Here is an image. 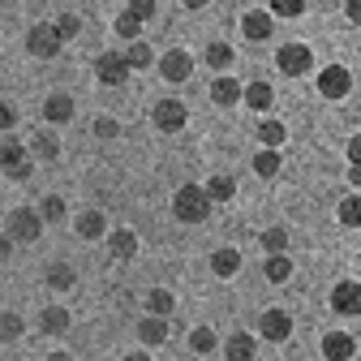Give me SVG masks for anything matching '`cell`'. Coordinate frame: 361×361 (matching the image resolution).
Wrapping results in <instances>:
<instances>
[{"label": "cell", "instance_id": "6da1fadb", "mask_svg": "<svg viewBox=\"0 0 361 361\" xmlns=\"http://www.w3.org/2000/svg\"><path fill=\"white\" fill-rule=\"evenodd\" d=\"M211 207H215V198L207 194V185H180L172 194V215L180 224H202L211 215Z\"/></svg>", "mask_w": 361, "mask_h": 361}, {"label": "cell", "instance_id": "7a4b0ae2", "mask_svg": "<svg viewBox=\"0 0 361 361\" xmlns=\"http://www.w3.org/2000/svg\"><path fill=\"white\" fill-rule=\"evenodd\" d=\"M61 43H65V35L56 30V22H39V26L26 35V48H30L35 56H43V61L56 56V52H61Z\"/></svg>", "mask_w": 361, "mask_h": 361}, {"label": "cell", "instance_id": "3957f363", "mask_svg": "<svg viewBox=\"0 0 361 361\" xmlns=\"http://www.w3.org/2000/svg\"><path fill=\"white\" fill-rule=\"evenodd\" d=\"M276 65H280V73L301 78V73H310V69H314V52L305 48V43H284V48L276 52Z\"/></svg>", "mask_w": 361, "mask_h": 361}, {"label": "cell", "instance_id": "277c9868", "mask_svg": "<svg viewBox=\"0 0 361 361\" xmlns=\"http://www.w3.org/2000/svg\"><path fill=\"white\" fill-rule=\"evenodd\" d=\"M258 336L271 340V344H284L293 336V314L288 310H267L262 319H258Z\"/></svg>", "mask_w": 361, "mask_h": 361}, {"label": "cell", "instance_id": "5b68a950", "mask_svg": "<svg viewBox=\"0 0 361 361\" xmlns=\"http://www.w3.org/2000/svg\"><path fill=\"white\" fill-rule=\"evenodd\" d=\"M331 310L344 314V319H357V314H361V284L357 280H340L331 288Z\"/></svg>", "mask_w": 361, "mask_h": 361}, {"label": "cell", "instance_id": "8992f818", "mask_svg": "<svg viewBox=\"0 0 361 361\" xmlns=\"http://www.w3.org/2000/svg\"><path fill=\"white\" fill-rule=\"evenodd\" d=\"M319 90H323V99H344L348 90H353V73L344 65H327L319 73Z\"/></svg>", "mask_w": 361, "mask_h": 361}, {"label": "cell", "instance_id": "52a82bcc", "mask_svg": "<svg viewBox=\"0 0 361 361\" xmlns=\"http://www.w3.org/2000/svg\"><path fill=\"white\" fill-rule=\"evenodd\" d=\"M129 61H125V52H104L99 61H95V78L104 82V86H121L125 78H129Z\"/></svg>", "mask_w": 361, "mask_h": 361}, {"label": "cell", "instance_id": "ba28073f", "mask_svg": "<svg viewBox=\"0 0 361 361\" xmlns=\"http://www.w3.org/2000/svg\"><path fill=\"white\" fill-rule=\"evenodd\" d=\"M151 116H155V125H159L164 133H176V129H185V121H190V112H185V104H180V99H159Z\"/></svg>", "mask_w": 361, "mask_h": 361}, {"label": "cell", "instance_id": "9c48e42d", "mask_svg": "<svg viewBox=\"0 0 361 361\" xmlns=\"http://www.w3.org/2000/svg\"><path fill=\"white\" fill-rule=\"evenodd\" d=\"M159 73H164L168 82H185V78L194 73V61H190V52H185V48H172V52H164V56H159Z\"/></svg>", "mask_w": 361, "mask_h": 361}, {"label": "cell", "instance_id": "30bf717a", "mask_svg": "<svg viewBox=\"0 0 361 361\" xmlns=\"http://www.w3.org/2000/svg\"><path fill=\"white\" fill-rule=\"evenodd\" d=\"M43 228V219L35 211H13L9 215V241H35Z\"/></svg>", "mask_w": 361, "mask_h": 361}, {"label": "cell", "instance_id": "8fae6325", "mask_svg": "<svg viewBox=\"0 0 361 361\" xmlns=\"http://www.w3.org/2000/svg\"><path fill=\"white\" fill-rule=\"evenodd\" d=\"M211 99H215L219 108H233V104H241V99H245V86H241L237 78L224 73V78H215V82H211Z\"/></svg>", "mask_w": 361, "mask_h": 361}, {"label": "cell", "instance_id": "7c38bea8", "mask_svg": "<svg viewBox=\"0 0 361 361\" xmlns=\"http://www.w3.org/2000/svg\"><path fill=\"white\" fill-rule=\"evenodd\" d=\"M271 30H276V13H245L241 18V35L250 39V43H262V39H271Z\"/></svg>", "mask_w": 361, "mask_h": 361}, {"label": "cell", "instance_id": "4fadbf2b", "mask_svg": "<svg viewBox=\"0 0 361 361\" xmlns=\"http://www.w3.org/2000/svg\"><path fill=\"white\" fill-rule=\"evenodd\" d=\"M353 353H357V340L348 331H327L323 336V357L327 361H348Z\"/></svg>", "mask_w": 361, "mask_h": 361}, {"label": "cell", "instance_id": "5bb4252c", "mask_svg": "<svg viewBox=\"0 0 361 361\" xmlns=\"http://www.w3.org/2000/svg\"><path fill=\"white\" fill-rule=\"evenodd\" d=\"M254 336H245V331H237V336H228V344H224V357L228 361H254Z\"/></svg>", "mask_w": 361, "mask_h": 361}, {"label": "cell", "instance_id": "9a60e30c", "mask_svg": "<svg viewBox=\"0 0 361 361\" xmlns=\"http://www.w3.org/2000/svg\"><path fill=\"white\" fill-rule=\"evenodd\" d=\"M0 164H5V172H9V176H26V172H30L26 151H22L18 142H5V151H0Z\"/></svg>", "mask_w": 361, "mask_h": 361}, {"label": "cell", "instance_id": "2e32d148", "mask_svg": "<svg viewBox=\"0 0 361 361\" xmlns=\"http://www.w3.org/2000/svg\"><path fill=\"white\" fill-rule=\"evenodd\" d=\"M211 271H215V276H224V280L237 276V271H241V254L237 250H215L211 254Z\"/></svg>", "mask_w": 361, "mask_h": 361}, {"label": "cell", "instance_id": "e0dca14e", "mask_svg": "<svg viewBox=\"0 0 361 361\" xmlns=\"http://www.w3.org/2000/svg\"><path fill=\"white\" fill-rule=\"evenodd\" d=\"M245 104H250L254 112H267L271 104H276V90H271L267 82H250V86H245Z\"/></svg>", "mask_w": 361, "mask_h": 361}, {"label": "cell", "instance_id": "ac0fdd59", "mask_svg": "<svg viewBox=\"0 0 361 361\" xmlns=\"http://www.w3.org/2000/svg\"><path fill=\"white\" fill-rule=\"evenodd\" d=\"M43 116H48L52 125H65V121H73V99H69V95H52L48 104H43Z\"/></svg>", "mask_w": 361, "mask_h": 361}, {"label": "cell", "instance_id": "d6986e66", "mask_svg": "<svg viewBox=\"0 0 361 361\" xmlns=\"http://www.w3.org/2000/svg\"><path fill=\"white\" fill-rule=\"evenodd\" d=\"M138 340H142V344H164V340H168V323L159 319V314H151V319L138 323Z\"/></svg>", "mask_w": 361, "mask_h": 361}, {"label": "cell", "instance_id": "ffe728a7", "mask_svg": "<svg viewBox=\"0 0 361 361\" xmlns=\"http://www.w3.org/2000/svg\"><path fill=\"white\" fill-rule=\"evenodd\" d=\"M262 271H267V280H271V284H284V280L293 276V258H288V254H271Z\"/></svg>", "mask_w": 361, "mask_h": 361}, {"label": "cell", "instance_id": "44dd1931", "mask_svg": "<svg viewBox=\"0 0 361 361\" xmlns=\"http://www.w3.org/2000/svg\"><path fill=\"white\" fill-rule=\"evenodd\" d=\"M284 138H288V129H284L280 121H262V125H258V142H262V147L280 151V142H284Z\"/></svg>", "mask_w": 361, "mask_h": 361}, {"label": "cell", "instance_id": "7402d4cb", "mask_svg": "<svg viewBox=\"0 0 361 361\" xmlns=\"http://www.w3.org/2000/svg\"><path fill=\"white\" fill-rule=\"evenodd\" d=\"M207 194H211L215 202H228V198L237 194V180H233L228 172H219V176H211V180H207Z\"/></svg>", "mask_w": 361, "mask_h": 361}, {"label": "cell", "instance_id": "603a6c76", "mask_svg": "<svg viewBox=\"0 0 361 361\" xmlns=\"http://www.w3.org/2000/svg\"><path fill=\"white\" fill-rule=\"evenodd\" d=\"M254 172H258V176H276V172H280V151L262 147V151L254 155Z\"/></svg>", "mask_w": 361, "mask_h": 361}, {"label": "cell", "instance_id": "cb8c5ba5", "mask_svg": "<svg viewBox=\"0 0 361 361\" xmlns=\"http://www.w3.org/2000/svg\"><path fill=\"white\" fill-rule=\"evenodd\" d=\"M112 254H116V258H133V254H138V237H133L129 228L112 233Z\"/></svg>", "mask_w": 361, "mask_h": 361}, {"label": "cell", "instance_id": "d4e9b609", "mask_svg": "<svg viewBox=\"0 0 361 361\" xmlns=\"http://www.w3.org/2000/svg\"><path fill=\"white\" fill-rule=\"evenodd\" d=\"M340 224H344V228H361V194L340 202Z\"/></svg>", "mask_w": 361, "mask_h": 361}, {"label": "cell", "instance_id": "484cf974", "mask_svg": "<svg viewBox=\"0 0 361 361\" xmlns=\"http://www.w3.org/2000/svg\"><path fill=\"white\" fill-rule=\"evenodd\" d=\"M78 233L82 237H104V215L99 211H82L78 215Z\"/></svg>", "mask_w": 361, "mask_h": 361}, {"label": "cell", "instance_id": "4316f807", "mask_svg": "<svg viewBox=\"0 0 361 361\" xmlns=\"http://www.w3.org/2000/svg\"><path fill=\"white\" fill-rule=\"evenodd\" d=\"M207 65L211 69H228L233 65V48H228V43H211V48H207Z\"/></svg>", "mask_w": 361, "mask_h": 361}, {"label": "cell", "instance_id": "83f0119b", "mask_svg": "<svg viewBox=\"0 0 361 361\" xmlns=\"http://www.w3.org/2000/svg\"><path fill=\"white\" fill-rule=\"evenodd\" d=\"M147 310H151V314H159V319H168V314H172V293H164V288L147 293Z\"/></svg>", "mask_w": 361, "mask_h": 361}, {"label": "cell", "instance_id": "f1b7e54d", "mask_svg": "<svg viewBox=\"0 0 361 361\" xmlns=\"http://www.w3.org/2000/svg\"><path fill=\"white\" fill-rule=\"evenodd\" d=\"M138 30H142V22L133 18L129 9H125V13L116 18V35H121V39H129V43H138Z\"/></svg>", "mask_w": 361, "mask_h": 361}, {"label": "cell", "instance_id": "f546056e", "mask_svg": "<svg viewBox=\"0 0 361 361\" xmlns=\"http://www.w3.org/2000/svg\"><path fill=\"white\" fill-rule=\"evenodd\" d=\"M262 250H267V254H284V250H288V233H284V228H267V233H262Z\"/></svg>", "mask_w": 361, "mask_h": 361}, {"label": "cell", "instance_id": "4dcf8cb0", "mask_svg": "<svg viewBox=\"0 0 361 361\" xmlns=\"http://www.w3.org/2000/svg\"><path fill=\"white\" fill-rule=\"evenodd\" d=\"M125 61H129L133 69H147V65H151L155 56H151V48H147V43L138 39V43H129V52H125Z\"/></svg>", "mask_w": 361, "mask_h": 361}, {"label": "cell", "instance_id": "1f68e13d", "mask_svg": "<svg viewBox=\"0 0 361 361\" xmlns=\"http://www.w3.org/2000/svg\"><path fill=\"white\" fill-rule=\"evenodd\" d=\"M271 13H276V18H301L305 0H271Z\"/></svg>", "mask_w": 361, "mask_h": 361}, {"label": "cell", "instance_id": "d6a6232c", "mask_svg": "<svg viewBox=\"0 0 361 361\" xmlns=\"http://www.w3.org/2000/svg\"><path fill=\"white\" fill-rule=\"evenodd\" d=\"M39 323H43V331H65V327H69V314H65V310H43Z\"/></svg>", "mask_w": 361, "mask_h": 361}, {"label": "cell", "instance_id": "836d02e7", "mask_svg": "<svg viewBox=\"0 0 361 361\" xmlns=\"http://www.w3.org/2000/svg\"><path fill=\"white\" fill-rule=\"evenodd\" d=\"M190 348H194V353H211V348H215V331H211V327H198V331L190 336Z\"/></svg>", "mask_w": 361, "mask_h": 361}, {"label": "cell", "instance_id": "e575fe53", "mask_svg": "<svg viewBox=\"0 0 361 361\" xmlns=\"http://www.w3.org/2000/svg\"><path fill=\"white\" fill-rule=\"evenodd\" d=\"M129 13L138 22H151L155 18V0H129Z\"/></svg>", "mask_w": 361, "mask_h": 361}, {"label": "cell", "instance_id": "d590c367", "mask_svg": "<svg viewBox=\"0 0 361 361\" xmlns=\"http://www.w3.org/2000/svg\"><path fill=\"white\" fill-rule=\"evenodd\" d=\"M48 280H52V284H56V288H69V284H73V271H69V267H65V262H56V267H52V271H48Z\"/></svg>", "mask_w": 361, "mask_h": 361}, {"label": "cell", "instance_id": "8d00e7d4", "mask_svg": "<svg viewBox=\"0 0 361 361\" xmlns=\"http://www.w3.org/2000/svg\"><path fill=\"white\" fill-rule=\"evenodd\" d=\"M56 30H61V35H65V39H73V35H78V30H82V22H78V18H73V13H65V18H56Z\"/></svg>", "mask_w": 361, "mask_h": 361}, {"label": "cell", "instance_id": "74e56055", "mask_svg": "<svg viewBox=\"0 0 361 361\" xmlns=\"http://www.w3.org/2000/svg\"><path fill=\"white\" fill-rule=\"evenodd\" d=\"M65 215V202L61 198H43V219H61Z\"/></svg>", "mask_w": 361, "mask_h": 361}, {"label": "cell", "instance_id": "f35d334b", "mask_svg": "<svg viewBox=\"0 0 361 361\" xmlns=\"http://www.w3.org/2000/svg\"><path fill=\"white\" fill-rule=\"evenodd\" d=\"M95 133H99V138H116V121L112 116H99L95 121Z\"/></svg>", "mask_w": 361, "mask_h": 361}, {"label": "cell", "instance_id": "ab89813d", "mask_svg": "<svg viewBox=\"0 0 361 361\" xmlns=\"http://www.w3.org/2000/svg\"><path fill=\"white\" fill-rule=\"evenodd\" d=\"M35 151H39L43 159H52V155H56V138H39V142H35Z\"/></svg>", "mask_w": 361, "mask_h": 361}, {"label": "cell", "instance_id": "60d3db41", "mask_svg": "<svg viewBox=\"0 0 361 361\" xmlns=\"http://www.w3.org/2000/svg\"><path fill=\"white\" fill-rule=\"evenodd\" d=\"M344 13H348V22H357V26H361V0H348Z\"/></svg>", "mask_w": 361, "mask_h": 361}, {"label": "cell", "instance_id": "b9f144b4", "mask_svg": "<svg viewBox=\"0 0 361 361\" xmlns=\"http://www.w3.org/2000/svg\"><path fill=\"white\" fill-rule=\"evenodd\" d=\"M18 331H22V323H18V319H13V314H5V340H13V336H18Z\"/></svg>", "mask_w": 361, "mask_h": 361}, {"label": "cell", "instance_id": "7bdbcfd3", "mask_svg": "<svg viewBox=\"0 0 361 361\" xmlns=\"http://www.w3.org/2000/svg\"><path fill=\"white\" fill-rule=\"evenodd\" d=\"M348 164H361V133L348 142Z\"/></svg>", "mask_w": 361, "mask_h": 361}, {"label": "cell", "instance_id": "ee69618b", "mask_svg": "<svg viewBox=\"0 0 361 361\" xmlns=\"http://www.w3.org/2000/svg\"><path fill=\"white\" fill-rule=\"evenodd\" d=\"M348 180H353V185L361 190V164H353V168H348Z\"/></svg>", "mask_w": 361, "mask_h": 361}, {"label": "cell", "instance_id": "f6af8a7d", "mask_svg": "<svg viewBox=\"0 0 361 361\" xmlns=\"http://www.w3.org/2000/svg\"><path fill=\"white\" fill-rule=\"evenodd\" d=\"M180 5H185V9H202V5H207V0H180Z\"/></svg>", "mask_w": 361, "mask_h": 361}, {"label": "cell", "instance_id": "bcb514c9", "mask_svg": "<svg viewBox=\"0 0 361 361\" xmlns=\"http://www.w3.org/2000/svg\"><path fill=\"white\" fill-rule=\"evenodd\" d=\"M125 361H151V357H147V353H129Z\"/></svg>", "mask_w": 361, "mask_h": 361}, {"label": "cell", "instance_id": "7dc6e473", "mask_svg": "<svg viewBox=\"0 0 361 361\" xmlns=\"http://www.w3.org/2000/svg\"><path fill=\"white\" fill-rule=\"evenodd\" d=\"M48 361H69V353H52V357H48Z\"/></svg>", "mask_w": 361, "mask_h": 361}]
</instances>
